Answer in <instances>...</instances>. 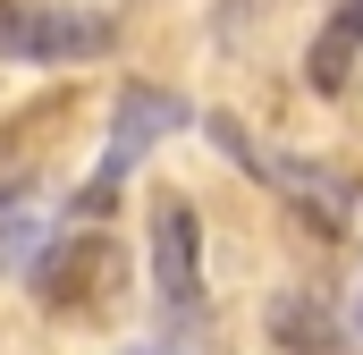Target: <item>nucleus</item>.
I'll list each match as a JSON object with an SVG mask.
<instances>
[{
    "instance_id": "7",
    "label": "nucleus",
    "mask_w": 363,
    "mask_h": 355,
    "mask_svg": "<svg viewBox=\"0 0 363 355\" xmlns=\"http://www.w3.org/2000/svg\"><path fill=\"white\" fill-rule=\"evenodd\" d=\"M51 254V212L34 195H0V279L9 271H34Z\"/></svg>"
},
{
    "instance_id": "2",
    "label": "nucleus",
    "mask_w": 363,
    "mask_h": 355,
    "mask_svg": "<svg viewBox=\"0 0 363 355\" xmlns=\"http://www.w3.org/2000/svg\"><path fill=\"white\" fill-rule=\"evenodd\" d=\"M118 43L110 17L93 9H34V0H0V60H101Z\"/></svg>"
},
{
    "instance_id": "4",
    "label": "nucleus",
    "mask_w": 363,
    "mask_h": 355,
    "mask_svg": "<svg viewBox=\"0 0 363 355\" xmlns=\"http://www.w3.org/2000/svg\"><path fill=\"white\" fill-rule=\"evenodd\" d=\"M152 296H161L169 322H186L203 305V220H194V203H178V195L152 203Z\"/></svg>"
},
{
    "instance_id": "1",
    "label": "nucleus",
    "mask_w": 363,
    "mask_h": 355,
    "mask_svg": "<svg viewBox=\"0 0 363 355\" xmlns=\"http://www.w3.org/2000/svg\"><path fill=\"white\" fill-rule=\"evenodd\" d=\"M186 119H194V110H186L178 93H161V85H135L127 102H118V119H110V144H101V170L85 178L77 212H110V203H118V186H127V170H135V161H144V153H152L161 136H178Z\"/></svg>"
},
{
    "instance_id": "5",
    "label": "nucleus",
    "mask_w": 363,
    "mask_h": 355,
    "mask_svg": "<svg viewBox=\"0 0 363 355\" xmlns=\"http://www.w3.org/2000/svg\"><path fill=\"white\" fill-rule=\"evenodd\" d=\"M34 279H43L51 313H101V296L118 288V254L101 237H68V246H51L34 263Z\"/></svg>"
},
{
    "instance_id": "8",
    "label": "nucleus",
    "mask_w": 363,
    "mask_h": 355,
    "mask_svg": "<svg viewBox=\"0 0 363 355\" xmlns=\"http://www.w3.org/2000/svg\"><path fill=\"white\" fill-rule=\"evenodd\" d=\"M127 355H152V347H127Z\"/></svg>"
},
{
    "instance_id": "3",
    "label": "nucleus",
    "mask_w": 363,
    "mask_h": 355,
    "mask_svg": "<svg viewBox=\"0 0 363 355\" xmlns=\"http://www.w3.org/2000/svg\"><path fill=\"white\" fill-rule=\"evenodd\" d=\"M220 144H228L237 161H254V178H262V186H279V195H287L313 229H330V237H338V229L355 220V186H347V178H330L321 161H296V153H254L237 127H220Z\"/></svg>"
},
{
    "instance_id": "6",
    "label": "nucleus",
    "mask_w": 363,
    "mask_h": 355,
    "mask_svg": "<svg viewBox=\"0 0 363 355\" xmlns=\"http://www.w3.org/2000/svg\"><path fill=\"white\" fill-rule=\"evenodd\" d=\"M355 60H363V0H338V9H330V26L313 34V60H304L313 93H338L347 77H355Z\"/></svg>"
}]
</instances>
